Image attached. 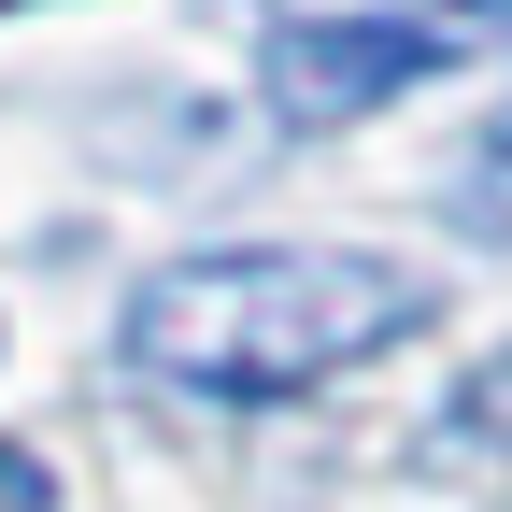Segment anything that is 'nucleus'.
<instances>
[{
	"label": "nucleus",
	"mask_w": 512,
	"mask_h": 512,
	"mask_svg": "<svg viewBox=\"0 0 512 512\" xmlns=\"http://www.w3.org/2000/svg\"><path fill=\"white\" fill-rule=\"evenodd\" d=\"M427 328V271L356 242H214L128 285V370L185 384V399H299L384 342Z\"/></svg>",
	"instance_id": "1"
},
{
	"label": "nucleus",
	"mask_w": 512,
	"mask_h": 512,
	"mask_svg": "<svg viewBox=\"0 0 512 512\" xmlns=\"http://www.w3.org/2000/svg\"><path fill=\"white\" fill-rule=\"evenodd\" d=\"M256 72H271V114L285 128H356L370 100L456 72V29H427V15H285Z\"/></svg>",
	"instance_id": "2"
},
{
	"label": "nucleus",
	"mask_w": 512,
	"mask_h": 512,
	"mask_svg": "<svg viewBox=\"0 0 512 512\" xmlns=\"http://www.w3.org/2000/svg\"><path fill=\"white\" fill-rule=\"evenodd\" d=\"M441 441H456V456H512V342L456 384V399H441Z\"/></svg>",
	"instance_id": "3"
},
{
	"label": "nucleus",
	"mask_w": 512,
	"mask_h": 512,
	"mask_svg": "<svg viewBox=\"0 0 512 512\" xmlns=\"http://www.w3.org/2000/svg\"><path fill=\"white\" fill-rule=\"evenodd\" d=\"M456 214H470V228H484V242H512V114H498V128H484V157H470V171H456Z\"/></svg>",
	"instance_id": "4"
},
{
	"label": "nucleus",
	"mask_w": 512,
	"mask_h": 512,
	"mask_svg": "<svg viewBox=\"0 0 512 512\" xmlns=\"http://www.w3.org/2000/svg\"><path fill=\"white\" fill-rule=\"evenodd\" d=\"M0 512H57V470L29 456V441H0Z\"/></svg>",
	"instance_id": "5"
},
{
	"label": "nucleus",
	"mask_w": 512,
	"mask_h": 512,
	"mask_svg": "<svg viewBox=\"0 0 512 512\" xmlns=\"http://www.w3.org/2000/svg\"><path fill=\"white\" fill-rule=\"evenodd\" d=\"M470 15H484V29H512V0H470Z\"/></svg>",
	"instance_id": "6"
},
{
	"label": "nucleus",
	"mask_w": 512,
	"mask_h": 512,
	"mask_svg": "<svg viewBox=\"0 0 512 512\" xmlns=\"http://www.w3.org/2000/svg\"><path fill=\"white\" fill-rule=\"evenodd\" d=\"M0 15H15V0H0Z\"/></svg>",
	"instance_id": "7"
}]
</instances>
